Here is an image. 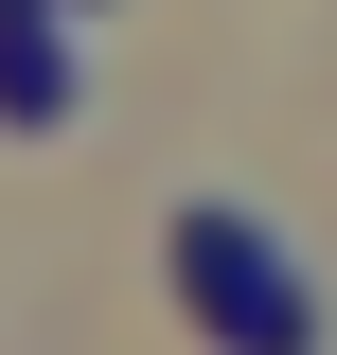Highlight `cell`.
<instances>
[{"instance_id": "cell-1", "label": "cell", "mask_w": 337, "mask_h": 355, "mask_svg": "<svg viewBox=\"0 0 337 355\" xmlns=\"http://www.w3.org/2000/svg\"><path fill=\"white\" fill-rule=\"evenodd\" d=\"M178 302H196L213 355H320V266H302L284 214H249V196H196V214H178Z\"/></svg>"}, {"instance_id": "cell-2", "label": "cell", "mask_w": 337, "mask_h": 355, "mask_svg": "<svg viewBox=\"0 0 337 355\" xmlns=\"http://www.w3.org/2000/svg\"><path fill=\"white\" fill-rule=\"evenodd\" d=\"M71 107H89L71 0H0V125H71Z\"/></svg>"}]
</instances>
